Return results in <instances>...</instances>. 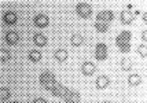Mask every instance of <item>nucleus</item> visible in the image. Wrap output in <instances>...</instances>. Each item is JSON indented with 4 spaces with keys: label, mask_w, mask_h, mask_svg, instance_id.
<instances>
[{
    "label": "nucleus",
    "mask_w": 147,
    "mask_h": 103,
    "mask_svg": "<svg viewBox=\"0 0 147 103\" xmlns=\"http://www.w3.org/2000/svg\"><path fill=\"white\" fill-rule=\"evenodd\" d=\"M131 32L129 30H124V32L120 33V36L115 39V44L120 48L121 52H129L131 51Z\"/></svg>",
    "instance_id": "f257e3e1"
},
{
    "label": "nucleus",
    "mask_w": 147,
    "mask_h": 103,
    "mask_svg": "<svg viewBox=\"0 0 147 103\" xmlns=\"http://www.w3.org/2000/svg\"><path fill=\"white\" fill-rule=\"evenodd\" d=\"M38 81H40V84H41L43 88H45V90H48V91H51L52 88H54V85L58 83L57 77L52 74L51 71H44V73H41Z\"/></svg>",
    "instance_id": "f03ea898"
},
{
    "label": "nucleus",
    "mask_w": 147,
    "mask_h": 103,
    "mask_svg": "<svg viewBox=\"0 0 147 103\" xmlns=\"http://www.w3.org/2000/svg\"><path fill=\"white\" fill-rule=\"evenodd\" d=\"M76 10H77V14H78L81 18H90L91 14H92V7H91L88 3H84V1L83 3L80 1V3L77 4Z\"/></svg>",
    "instance_id": "7ed1b4c3"
},
{
    "label": "nucleus",
    "mask_w": 147,
    "mask_h": 103,
    "mask_svg": "<svg viewBox=\"0 0 147 103\" xmlns=\"http://www.w3.org/2000/svg\"><path fill=\"white\" fill-rule=\"evenodd\" d=\"M113 20H114V14L109 11V10L107 11H100L96 15V22H102V24H106V25H109Z\"/></svg>",
    "instance_id": "20e7f679"
},
{
    "label": "nucleus",
    "mask_w": 147,
    "mask_h": 103,
    "mask_svg": "<svg viewBox=\"0 0 147 103\" xmlns=\"http://www.w3.org/2000/svg\"><path fill=\"white\" fill-rule=\"evenodd\" d=\"M63 100L66 103H80L81 96H80V94H78L77 91L69 90L67 92H66V95L63 96Z\"/></svg>",
    "instance_id": "39448f33"
},
{
    "label": "nucleus",
    "mask_w": 147,
    "mask_h": 103,
    "mask_svg": "<svg viewBox=\"0 0 147 103\" xmlns=\"http://www.w3.org/2000/svg\"><path fill=\"white\" fill-rule=\"evenodd\" d=\"M95 58L98 61H105V59L107 58V47L102 43H99V44L96 45L95 48Z\"/></svg>",
    "instance_id": "423d86ee"
},
{
    "label": "nucleus",
    "mask_w": 147,
    "mask_h": 103,
    "mask_svg": "<svg viewBox=\"0 0 147 103\" xmlns=\"http://www.w3.org/2000/svg\"><path fill=\"white\" fill-rule=\"evenodd\" d=\"M138 14V11H132V10H124L121 13V22L122 24H132L135 21V15Z\"/></svg>",
    "instance_id": "0eeeda50"
},
{
    "label": "nucleus",
    "mask_w": 147,
    "mask_h": 103,
    "mask_svg": "<svg viewBox=\"0 0 147 103\" xmlns=\"http://www.w3.org/2000/svg\"><path fill=\"white\" fill-rule=\"evenodd\" d=\"M69 91V88H66L63 84L61 83H57L55 85H54V88L51 90V94L54 95V96H58V98H63L65 95H66V92Z\"/></svg>",
    "instance_id": "6e6552de"
},
{
    "label": "nucleus",
    "mask_w": 147,
    "mask_h": 103,
    "mask_svg": "<svg viewBox=\"0 0 147 103\" xmlns=\"http://www.w3.org/2000/svg\"><path fill=\"white\" fill-rule=\"evenodd\" d=\"M6 41L7 44L10 45H15L19 43V33L15 32V30H10V32L6 33Z\"/></svg>",
    "instance_id": "1a4fd4ad"
},
{
    "label": "nucleus",
    "mask_w": 147,
    "mask_h": 103,
    "mask_svg": "<svg viewBox=\"0 0 147 103\" xmlns=\"http://www.w3.org/2000/svg\"><path fill=\"white\" fill-rule=\"evenodd\" d=\"M34 25L38 26V28H47L48 24H50V21H48V17L44 15V14H37L36 17H34Z\"/></svg>",
    "instance_id": "9d476101"
},
{
    "label": "nucleus",
    "mask_w": 147,
    "mask_h": 103,
    "mask_svg": "<svg viewBox=\"0 0 147 103\" xmlns=\"http://www.w3.org/2000/svg\"><path fill=\"white\" fill-rule=\"evenodd\" d=\"M96 70V66L92 62H84L81 65V73L84 76H92Z\"/></svg>",
    "instance_id": "9b49d317"
},
{
    "label": "nucleus",
    "mask_w": 147,
    "mask_h": 103,
    "mask_svg": "<svg viewBox=\"0 0 147 103\" xmlns=\"http://www.w3.org/2000/svg\"><path fill=\"white\" fill-rule=\"evenodd\" d=\"M3 20H4V24H7V25H15L17 21H18V15L14 11H7L3 15Z\"/></svg>",
    "instance_id": "f8f14e48"
},
{
    "label": "nucleus",
    "mask_w": 147,
    "mask_h": 103,
    "mask_svg": "<svg viewBox=\"0 0 147 103\" xmlns=\"http://www.w3.org/2000/svg\"><path fill=\"white\" fill-rule=\"evenodd\" d=\"M109 84H110V78L107 76H99V77L96 78V88H99V90L107 88Z\"/></svg>",
    "instance_id": "ddd939ff"
},
{
    "label": "nucleus",
    "mask_w": 147,
    "mask_h": 103,
    "mask_svg": "<svg viewBox=\"0 0 147 103\" xmlns=\"http://www.w3.org/2000/svg\"><path fill=\"white\" fill-rule=\"evenodd\" d=\"M33 41H34V44L38 45V47H44V45H47V43H48V39L45 37L44 34H41V33H36V34L33 36Z\"/></svg>",
    "instance_id": "4468645a"
},
{
    "label": "nucleus",
    "mask_w": 147,
    "mask_h": 103,
    "mask_svg": "<svg viewBox=\"0 0 147 103\" xmlns=\"http://www.w3.org/2000/svg\"><path fill=\"white\" fill-rule=\"evenodd\" d=\"M54 55H55V59H57L58 62H65V61L67 59V57H69L67 51H66V50H62V48L57 50Z\"/></svg>",
    "instance_id": "2eb2a0df"
},
{
    "label": "nucleus",
    "mask_w": 147,
    "mask_h": 103,
    "mask_svg": "<svg viewBox=\"0 0 147 103\" xmlns=\"http://www.w3.org/2000/svg\"><path fill=\"white\" fill-rule=\"evenodd\" d=\"M70 43H71V45H74V47H80V45L84 43V37L81 34H73L70 37Z\"/></svg>",
    "instance_id": "dca6fc26"
},
{
    "label": "nucleus",
    "mask_w": 147,
    "mask_h": 103,
    "mask_svg": "<svg viewBox=\"0 0 147 103\" xmlns=\"http://www.w3.org/2000/svg\"><path fill=\"white\" fill-rule=\"evenodd\" d=\"M128 83H129V85H132V87H138V85L142 83V77L139 74H131L128 77Z\"/></svg>",
    "instance_id": "f3484780"
},
{
    "label": "nucleus",
    "mask_w": 147,
    "mask_h": 103,
    "mask_svg": "<svg viewBox=\"0 0 147 103\" xmlns=\"http://www.w3.org/2000/svg\"><path fill=\"white\" fill-rule=\"evenodd\" d=\"M29 59H30L32 62H38V61H41V52L37 51V50H32V51L29 52Z\"/></svg>",
    "instance_id": "a211bd4d"
},
{
    "label": "nucleus",
    "mask_w": 147,
    "mask_h": 103,
    "mask_svg": "<svg viewBox=\"0 0 147 103\" xmlns=\"http://www.w3.org/2000/svg\"><path fill=\"white\" fill-rule=\"evenodd\" d=\"M95 29L99 33H106L107 30H109V25L102 24V22H96V24H95Z\"/></svg>",
    "instance_id": "6ab92c4d"
},
{
    "label": "nucleus",
    "mask_w": 147,
    "mask_h": 103,
    "mask_svg": "<svg viewBox=\"0 0 147 103\" xmlns=\"http://www.w3.org/2000/svg\"><path fill=\"white\" fill-rule=\"evenodd\" d=\"M10 95H11V94H10L8 88H4V87H3V88L0 90V100H1V102L7 100V99L10 98Z\"/></svg>",
    "instance_id": "aec40b11"
},
{
    "label": "nucleus",
    "mask_w": 147,
    "mask_h": 103,
    "mask_svg": "<svg viewBox=\"0 0 147 103\" xmlns=\"http://www.w3.org/2000/svg\"><path fill=\"white\" fill-rule=\"evenodd\" d=\"M121 67L124 70H131L132 69V62H131V59H122L121 61Z\"/></svg>",
    "instance_id": "412c9836"
},
{
    "label": "nucleus",
    "mask_w": 147,
    "mask_h": 103,
    "mask_svg": "<svg viewBox=\"0 0 147 103\" xmlns=\"http://www.w3.org/2000/svg\"><path fill=\"white\" fill-rule=\"evenodd\" d=\"M138 52L140 57H147V45L146 44H140L138 47Z\"/></svg>",
    "instance_id": "4be33fe9"
},
{
    "label": "nucleus",
    "mask_w": 147,
    "mask_h": 103,
    "mask_svg": "<svg viewBox=\"0 0 147 103\" xmlns=\"http://www.w3.org/2000/svg\"><path fill=\"white\" fill-rule=\"evenodd\" d=\"M10 52L7 51V50H1V52H0V58H1V62H7L8 59H10Z\"/></svg>",
    "instance_id": "5701e85b"
},
{
    "label": "nucleus",
    "mask_w": 147,
    "mask_h": 103,
    "mask_svg": "<svg viewBox=\"0 0 147 103\" xmlns=\"http://www.w3.org/2000/svg\"><path fill=\"white\" fill-rule=\"evenodd\" d=\"M33 103H48V102L45 100L44 98H36V99L33 100Z\"/></svg>",
    "instance_id": "b1692460"
},
{
    "label": "nucleus",
    "mask_w": 147,
    "mask_h": 103,
    "mask_svg": "<svg viewBox=\"0 0 147 103\" xmlns=\"http://www.w3.org/2000/svg\"><path fill=\"white\" fill-rule=\"evenodd\" d=\"M142 39L144 40V41H147V30H144V32L142 33Z\"/></svg>",
    "instance_id": "393cba45"
},
{
    "label": "nucleus",
    "mask_w": 147,
    "mask_h": 103,
    "mask_svg": "<svg viewBox=\"0 0 147 103\" xmlns=\"http://www.w3.org/2000/svg\"><path fill=\"white\" fill-rule=\"evenodd\" d=\"M143 21H144V22L147 24V11H146L144 14H143Z\"/></svg>",
    "instance_id": "a878e982"
},
{
    "label": "nucleus",
    "mask_w": 147,
    "mask_h": 103,
    "mask_svg": "<svg viewBox=\"0 0 147 103\" xmlns=\"http://www.w3.org/2000/svg\"><path fill=\"white\" fill-rule=\"evenodd\" d=\"M103 103H111V102H103Z\"/></svg>",
    "instance_id": "bb28decb"
},
{
    "label": "nucleus",
    "mask_w": 147,
    "mask_h": 103,
    "mask_svg": "<svg viewBox=\"0 0 147 103\" xmlns=\"http://www.w3.org/2000/svg\"><path fill=\"white\" fill-rule=\"evenodd\" d=\"M13 103H18V102H13Z\"/></svg>",
    "instance_id": "cd10ccee"
}]
</instances>
